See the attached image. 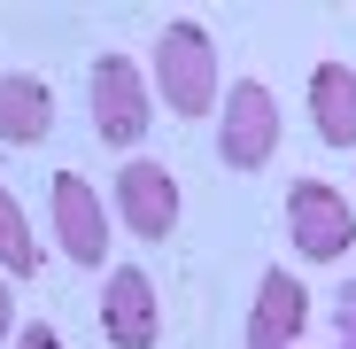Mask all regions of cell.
I'll list each match as a JSON object with an SVG mask.
<instances>
[{"label":"cell","instance_id":"1","mask_svg":"<svg viewBox=\"0 0 356 349\" xmlns=\"http://www.w3.org/2000/svg\"><path fill=\"white\" fill-rule=\"evenodd\" d=\"M147 86L163 93V109H178L194 125L225 101V78H217V39L202 24H163L155 31V63H147Z\"/></svg>","mask_w":356,"mask_h":349},{"label":"cell","instance_id":"6","mask_svg":"<svg viewBox=\"0 0 356 349\" xmlns=\"http://www.w3.org/2000/svg\"><path fill=\"white\" fill-rule=\"evenodd\" d=\"M47 202H54V241H63V256L70 264H108V210H101V194L78 171H54Z\"/></svg>","mask_w":356,"mask_h":349},{"label":"cell","instance_id":"4","mask_svg":"<svg viewBox=\"0 0 356 349\" xmlns=\"http://www.w3.org/2000/svg\"><path fill=\"white\" fill-rule=\"evenodd\" d=\"M286 241L302 249L310 264H341V256L356 249V210L341 202V187L294 179V187H286Z\"/></svg>","mask_w":356,"mask_h":349},{"label":"cell","instance_id":"11","mask_svg":"<svg viewBox=\"0 0 356 349\" xmlns=\"http://www.w3.org/2000/svg\"><path fill=\"white\" fill-rule=\"evenodd\" d=\"M0 264H8V279H31L39 272V233L24 217V202L0 187Z\"/></svg>","mask_w":356,"mask_h":349},{"label":"cell","instance_id":"9","mask_svg":"<svg viewBox=\"0 0 356 349\" xmlns=\"http://www.w3.org/2000/svg\"><path fill=\"white\" fill-rule=\"evenodd\" d=\"M47 132H54V93H47V78L8 70V78H0V140H8V148H39Z\"/></svg>","mask_w":356,"mask_h":349},{"label":"cell","instance_id":"13","mask_svg":"<svg viewBox=\"0 0 356 349\" xmlns=\"http://www.w3.org/2000/svg\"><path fill=\"white\" fill-rule=\"evenodd\" d=\"M8 326L16 318H8V272H0V349H8Z\"/></svg>","mask_w":356,"mask_h":349},{"label":"cell","instance_id":"2","mask_svg":"<svg viewBox=\"0 0 356 349\" xmlns=\"http://www.w3.org/2000/svg\"><path fill=\"white\" fill-rule=\"evenodd\" d=\"M217 155L232 171H264L279 155V93L264 78L225 86V101H217Z\"/></svg>","mask_w":356,"mask_h":349},{"label":"cell","instance_id":"8","mask_svg":"<svg viewBox=\"0 0 356 349\" xmlns=\"http://www.w3.org/2000/svg\"><path fill=\"white\" fill-rule=\"evenodd\" d=\"M310 326V295L294 272H264L256 279V311H248V349H294V334Z\"/></svg>","mask_w":356,"mask_h":349},{"label":"cell","instance_id":"12","mask_svg":"<svg viewBox=\"0 0 356 349\" xmlns=\"http://www.w3.org/2000/svg\"><path fill=\"white\" fill-rule=\"evenodd\" d=\"M16 349H63V334L54 326H16Z\"/></svg>","mask_w":356,"mask_h":349},{"label":"cell","instance_id":"7","mask_svg":"<svg viewBox=\"0 0 356 349\" xmlns=\"http://www.w3.org/2000/svg\"><path fill=\"white\" fill-rule=\"evenodd\" d=\"M101 334H108L116 349H155L163 311H155V279H147L140 264H116V272L101 279Z\"/></svg>","mask_w":356,"mask_h":349},{"label":"cell","instance_id":"5","mask_svg":"<svg viewBox=\"0 0 356 349\" xmlns=\"http://www.w3.org/2000/svg\"><path fill=\"white\" fill-rule=\"evenodd\" d=\"M108 202H116V225H124L132 241H170L178 233V179L163 163H147V155H124Z\"/></svg>","mask_w":356,"mask_h":349},{"label":"cell","instance_id":"10","mask_svg":"<svg viewBox=\"0 0 356 349\" xmlns=\"http://www.w3.org/2000/svg\"><path fill=\"white\" fill-rule=\"evenodd\" d=\"M310 125H318L325 148H356V70L348 63L310 70Z\"/></svg>","mask_w":356,"mask_h":349},{"label":"cell","instance_id":"3","mask_svg":"<svg viewBox=\"0 0 356 349\" xmlns=\"http://www.w3.org/2000/svg\"><path fill=\"white\" fill-rule=\"evenodd\" d=\"M147 109H155V86L132 54H93V132L132 155V140H147Z\"/></svg>","mask_w":356,"mask_h":349}]
</instances>
